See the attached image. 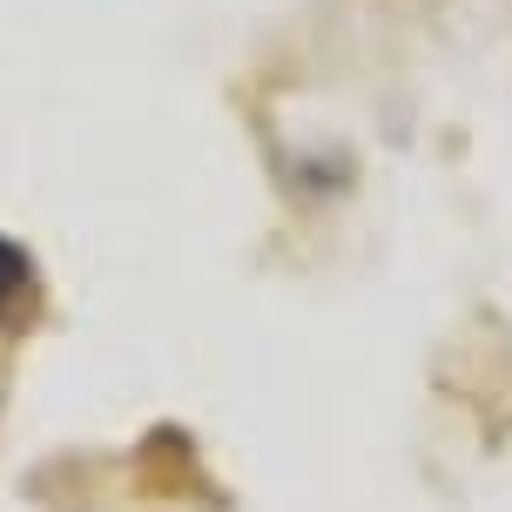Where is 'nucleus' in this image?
Returning a JSON list of instances; mask_svg holds the SVG:
<instances>
[{"label": "nucleus", "mask_w": 512, "mask_h": 512, "mask_svg": "<svg viewBox=\"0 0 512 512\" xmlns=\"http://www.w3.org/2000/svg\"><path fill=\"white\" fill-rule=\"evenodd\" d=\"M135 479H142V492H169V499H209V506H216L209 472L196 465V445H189V432H176V425H155V432L142 438V452H135Z\"/></svg>", "instance_id": "nucleus-1"}, {"label": "nucleus", "mask_w": 512, "mask_h": 512, "mask_svg": "<svg viewBox=\"0 0 512 512\" xmlns=\"http://www.w3.org/2000/svg\"><path fill=\"white\" fill-rule=\"evenodd\" d=\"M34 304H41V277H34V256L0 236V331H27L34 324Z\"/></svg>", "instance_id": "nucleus-2"}]
</instances>
